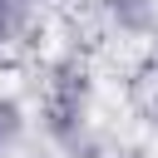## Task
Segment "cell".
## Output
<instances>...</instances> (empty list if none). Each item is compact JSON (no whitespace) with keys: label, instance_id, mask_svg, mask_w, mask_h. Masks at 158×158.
<instances>
[{"label":"cell","instance_id":"6da1fadb","mask_svg":"<svg viewBox=\"0 0 158 158\" xmlns=\"http://www.w3.org/2000/svg\"><path fill=\"white\" fill-rule=\"evenodd\" d=\"M20 128H25V109L15 99H0V153L20 138Z\"/></svg>","mask_w":158,"mask_h":158},{"label":"cell","instance_id":"7a4b0ae2","mask_svg":"<svg viewBox=\"0 0 158 158\" xmlns=\"http://www.w3.org/2000/svg\"><path fill=\"white\" fill-rule=\"evenodd\" d=\"M30 15V0H0V35H10L15 25H25Z\"/></svg>","mask_w":158,"mask_h":158}]
</instances>
